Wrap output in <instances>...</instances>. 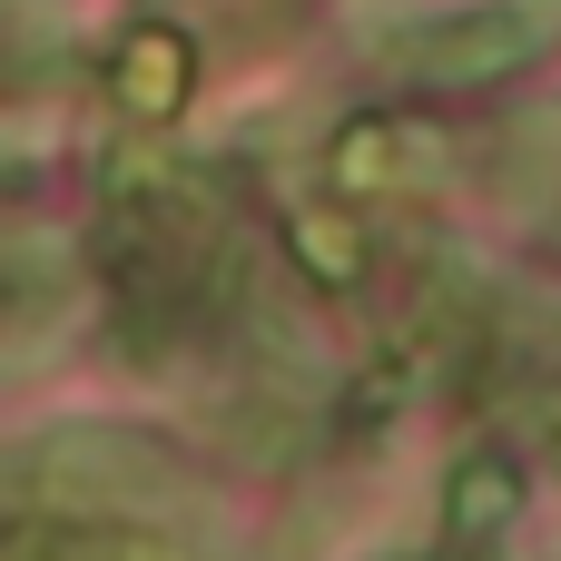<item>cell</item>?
Returning <instances> with one entry per match:
<instances>
[{
  "label": "cell",
  "instance_id": "cell-1",
  "mask_svg": "<svg viewBox=\"0 0 561 561\" xmlns=\"http://www.w3.org/2000/svg\"><path fill=\"white\" fill-rule=\"evenodd\" d=\"M20 483L30 493H59V503H108V513H138V503H168L187 473L158 434H128V424H49L30 434L20 454Z\"/></svg>",
  "mask_w": 561,
  "mask_h": 561
},
{
  "label": "cell",
  "instance_id": "cell-2",
  "mask_svg": "<svg viewBox=\"0 0 561 561\" xmlns=\"http://www.w3.org/2000/svg\"><path fill=\"white\" fill-rule=\"evenodd\" d=\"M552 30H561V10H542V0H483V10H444V20H414V30H385L375 59L404 69V79H434V89H473V79L523 69Z\"/></svg>",
  "mask_w": 561,
  "mask_h": 561
},
{
  "label": "cell",
  "instance_id": "cell-3",
  "mask_svg": "<svg viewBox=\"0 0 561 561\" xmlns=\"http://www.w3.org/2000/svg\"><path fill=\"white\" fill-rule=\"evenodd\" d=\"M523 513V463L503 444H473L454 473H444V552L454 561H493V542L513 533Z\"/></svg>",
  "mask_w": 561,
  "mask_h": 561
},
{
  "label": "cell",
  "instance_id": "cell-4",
  "mask_svg": "<svg viewBox=\"0 0 561 561\" xmlns=\"http://www.w3.org/2000/svg\"><path fill=\"white\" fill-rule=\"evenodd\" d=\"M444 178V128L424 118H355L335 138V187H434Z\"/></svg>",
  "mask_w": 561,
  "mask_h": 561
},
{
  "label": "cell",
  "instance_id": "cell-5",
  "mask_svg": "<svg viewBox=\"0 0 561 561\" xmlns=\"http://www.w3.org/2000/svg\"><path fill=\"white\" fill-rule=\"evenodd\" d=\"M187 79H197V49H187V30H168V20H138V30L108 49V99H118L128 118H168V108L187 99Z\"/></svg>",
  "mask_w": 561,
  "mask_h": 561
},
{
  "label": "cell",
  "instance_id": "cell-6",
  "mask_svg": "<svg viewBox=\"0 0 561 561\" xmlns=\"http://www.w3.org/2000/svg\"><path fill=\"white\" fill-rule=\"evenodd\" d=\"M0 561H197L187 542L128 533V523H10Z\"/></svg>",
  "mask_w": 561,
  "mask_h": 561
},
{
  "label": "cell",
  "instance_id": "cell-7",
  "mask_svg": "<svg viewBox=\"0 0 561 561\" xmlns=\"http://www.w3.org/2000/svg\"><path fill=\"white\" fill-rule=\"evenodd\" d=\"M59 306H69V256L59 247H0V335L59 325Z\"/></svg>",
  "mask_w": 561,
  "mask_h": 561
}]
</instances>
